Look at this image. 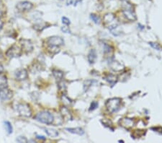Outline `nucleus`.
Returning a JSON list of instances; mask_svg holds the SVG:
<instances>
[{
  "label": "nucleus",
  "mask_w": 162,
  "mask_h": 143,
  "mask_svg": "<svg viewBox=\"0 0 162 143\" xmlns=\"http://www.w3.org/2000/svg\"><path fill=\"white\" fill-rule=\"evenodd\" d=\"M104 25L109 29L111 33L114 36H119L120 34V31H119V24L115 20V18L113 15L107 14L104 18Z\"/></svg>",
  "instance_id": "1"
},
{
  "label": "nucleus",
  "mask_w": 162,
  "mask_h": 143,
  "mask_svg": "<svg viewBox=\"0 0 162 143\" xmlns=\"http://www.w3.org/2000/svg\"><path fill=\"white\" fill-rule=\"evenodd\" d=\"M46 44L48 46V49L51 50V52H53V54H56L54 50L59 52V47L64 44V40L62 38L59 37V36H53V37L48 38V40H46Z\"/></svg>",
  "instance_id": "2"
},
{
  "label": "nucleus",
  "mask_w": 162,
  "mask_h": 143,
  "mask_svg": "<svg viewBox=\"0 0 162 143\" xmlns=\"http://www.w3.org/2000/svg\"><path fill=\"white\" fill-rule=\"evenodd\" d=\"M121 103H122V100L119 98H113L110 99L106 101L105 106L108 111L111 114L118 112L120 110Z\"/></svg>",
  "instance_id": "3"
},
{
  "label": "nucleus",
  "mask_w": 162,
  "mask_h": 143,
  "mask_svg": "<svg viewBox=\"0 0 162 143\" xmlns=\"http://www.w3.org/2000/svg\"><path fill=\"white\" fill-rule=\"evenodd\" d=\"M35 119L40 122L46 124H51L54 120L53 114L47 111H43L38 113L35 115Z\"/></svg>",
  "instance_id": "4"
},
{
  "label": "nucleus",
  "mask_w": 162,
  "mask_h": 143,
  "mask_svg": "<svg viewBox=\"0 0 162 143\" xmlns=\"http://www.w3.org/2000/svg\"><path fill=\"white\" fill-rule=\"evenodd\" d=\"M123 12L125 18L130 21H135L136 20V16L135 11L133 10V7L131 4L128 2H123Z\"/></svg>",
  "instance_id": "5"
},
{
  "label": "nucleus",
  "mask_w": 162,
  "mask_h": 143,
  "mask_svg": "<svg viewBox=\"0 0 162 143\" xmlns=\"http://www.w3.org/2000/svg\"><path fill=\"white\" fill-rule=\"evenodd\" d=\"M17 111H18L19 115L22 117L29 118L32 116L33 111L29 104L26 103H20L17 106Z\"/></svg>",
  "instance_id": "6"
},
{
  "label": "nucleus",
  "mask_w": 162,
  "mask_h": 143,
  "mask_svg": "<svg viewBox=\"0 0 162 143\" xmlns=\"http://www.w3.org/2000/svg\"><path fill=\"white\" fill-rule=\"evenodd\" d=\"M22 50L21 48V47L16 44H14L7 51L6 56L10 59L18 58V57H20L22 55Z\"/></svg>",
  "instance_id": "7"
},
{
  "label": "nucleus",
  "mask_w": 162,
  "mask_h": 143,
  "mask_svg": "<svg viewBox=\"0 0 162 143\" xmlns=\"http://www.w3.org/2000/svg\"><path fill=\"white\" fill-rule=\"evenodd\" d=\"M20 44L22 52H25L26 54H28V53L33 52V45L30 40L22 38V39L20 40Z\"/></svg>",
  "instance_id": "8"
},
{
  "label": "nucleus",
  "mask_w": 162,
  "mask_h": 143,
  "mask_svg": "<svg viewBox=\"0 0 162 143\" xmlns=\"http://www.w3.org/2000/svg\"><path fill=\"white\" fill-rule=\"evenodd\" d=\"M33 7V5L28 1L20 2L17 4L16 8L20 12H26L30 11Z\"/></svg>",
  "instance_id": "9"
},
{
  "label": "nucleus",
  "mask_w": 162,
  "mask_h": 143,
  "mask_svg": "<svg viewBox=\"0 0 162 143\" xmlns=\"http://www.w3.org/2000/svg\"><path fill=\"white\" fill-rule=\"evenodd\" d=\"M13 96V93L8 87L0 89V99L2 101H8Z\"/></svg>",
  "instance_id": "10"
},
{
  "label": "nucleus",
  "mask_w": 162,
  "mask_h": 143,
  "mask_svg": "<svg viewBox=\"0 0 162 143\" xmlns=\"http://www.w3.org/2000/svg\"><path fill=\"white\" fill-rule=\"evenodd\" d=\"M14 77L15 79L18 81H22L25 80L28 78V73L27 71L25 69H19L17 70L14 73Z\"/></svg>",
  "instance_id": "11"
},
{
  "label": "nucleus",
  "mask_w": 162,
  "mask_h": 143,
  "mask_svg": "<svg viewBox=\"0 0 162 143\" xmlns=\"http://www.w3.org/2000/svg\"><path fill=\"white\" fill-rule=\"evenodd\" d=\"M120 123L122 127L126 128V129L131 128L132 127H133L136 124L133 119H123L122 120L120 121Z\"/></svg>",
  "instance_id": "12"
},
{
  "label": "nucleus",
  "mask_w": 162,
  "mask_h": 143,
  "mask_svg": "<svg viewBox=\"0 0 162 143\" xmlns=\"http://www.w3.org/2000/svg\"><path fill=\"white\" fill-rule=\"evenodd\" d=\"M104 80L107 81V82H109L110 84L112 85V86H113L114 85H115V83L118 82V78H117V76L114 75V74H107V75L104 76Z\"/></svg>",
  "instance_id": "13"
},
{
  "label": "nucleus",
  "mask_w": 162,
  "mask_h": 143,
  "mask_svg": "<svg viewBox=\"0 0 162 143\" xmlns=\"http://www.w3.org/2000/svg\"><path fill=\"white\" fill-rule=\"evenodd\" d=\"M66 130H67L69 132H71L72 134H78V135H83L84 134V131L82 128L76 127V128H67Z\"/></svg>",
  "instance_id": "14"
},
{
  "label": "nucleus",
  "mask_w": 162,
  "mask_h": 143,
  "mask_svg": "<svg viewBox=\"0 0 162 143\" xmlns=\"http://www.w3.org/2000/svg\"><path fill=\"white\" fill-rule=\"evenodd\" d=\"M61 113L63 116V118L67 119V120H70L71 119V114H70L69 110L67 107H61Z\"/></svg>",
  "instance_id": "15"
},
{
  "label": "nucleus",
  "mask_w": 162,
  "mask_h": 143,
  "mask_svg": "<svg viewBox=\"0 0 162 143\" xmlns=\"http://www.w3.org/2000/svg\"><path fill=\"white\" fill-rule=\"evenodd\" d=\"M7 77L4 74H0V89L5 88V87H7Z\"/></svg>",
  "instance_id": "16"
},
{
  "label": "nucleus",
  "mask_w": 162,
  "mask_h": 143,
  "mask_svg": "<svg viewBox=\"0 0 162 143\" xmlns=\"http://www.w3.org/2000/svg\"><path fill=\"white\" fill-rule=\"evenodd\" d=\"M53 76H54V78H56L58 81H60L61 80H63V72L60 71V70L53 69Z\"/></svg>",
  "instance_id": "17"
},
{
  "label": "nucleus",
  "mask_w": 162,
  "mask_h": 143,
  "mask_svg": "<svg viewBox=\"0 0 162 143\" xmlns=\"http://www.w3.org/2000/svg\"><path fill=\"white\" fill-rule=\"evenodd\" d=\"M96 57H97V54H96L95 49H91L90 52H89L88 54V57H87V58H88L89 62L90 64H93L95 62Z\"/></svg>",
  "instance_id": "18"
},
{
  "label": "nucleus",
  "mask_w": 162,
  "mask_h": 143,
  "mask_svg": "<svg viewBox=\"0 0 162 143\" xmlns=\"http://www.w3.org/2000/svg\"><path fill=\"white\" fill-rule=\"evenodd\" d=\"M44 130L48 136L52 137H56L59 136V132H57L56 130L52 129H48V128H45Z\"/></svg>",
  "instance_id": "19"
},
{
  "label": "nucleus",
  "mask_w": 162,
  "mask_h": 143,
  "mask_svg": "<svg viewBox=\"0 0 162 143\" xmlns=\"http://www.w3.org/2000/svg\"><path fill=\"white\" fill-rule=\"evenodd\" d=\"M4 126H5L6 131H7L8 134L12 133V130H13V129H12V126L11 124H10V122H9V121H5V122H4Z\"/></svg>",
  "instance_id": "20"
},
{
  "label": "nucleus",
  "mask_w": 162,
  "mask_h": 143,
  "mask_svg": "<svg viewBox=\"0 0 162 143\" xmlns=\"http://www.w3.org/2000/svg\"><path fill=\"white\" fill-rule=\"evenodd\" d=\"M144 134H145V132H144V130H135V132H133V134L132 135L136 137H140Z\"/></svg>",
  "instance_id": "21"
},
{
  "label": "nucleus",
  "mask_w": 162,
  "mask_h": 143,
  "mask_svg": "<svg viewBox=\"0 0 162 143\" xmlns=\"http://www.w3.org/2000/svg\"><path fill=\"white\" fill-rule=\"evenodd\" d=\"M90 18L94 21V23H96V24H99L100 23V18H99V16L96 15L95 14H91L90 15Z\"/></svg>",
  "instance_id": "22"
},
{
  "label": "nucleus",
  "mask_w": 162,
  "mask_h": 143,
  "mask_svg": "<svg viewBox=\"0 0 162 143\" xmlns=\"http://www.w3.org/2000/svg\"><path fill=\"white\" fill-rule=\"evenodd\" d=\"M16 140L17 142H27V139L25 137H22V136L18 137L16 139Z\"/></svg>",
  "instance_id": "23"
},
{
  "label": "nucleus",
  "mask_w": 162,
  "mask_h": 143,
  "mask_svg": "<svg viewBox=\"0 0 162 143\" xmlns=\"http://www.w3.org/2000/svg\"><path fill=\"white\" fill-rule=\"evenodd\" d=\"M97 106H98V103H97V102H95V101L92 102V103L91 104V106H90V108H89V111H93V110L96 109V108H97Z\"/></svg>",
  "instance_id": "24"
},
{
  "label": "nucleus",
  "mask_w": 162,
  "mask_h": 143,
  "mask_svg": "<svg viewBox=\"0 0 162 143\" xmlns=\"http://www.w3.org/2000/svg\"><path fill=\"white\" fill-rule=\"evenodd\" d=\"M62 23H63V24H65L67 25H70V23H71L69 19H68L67 18H66V17H63L62 18Z\"/></svg>",
  "instance_id": "25"
},
{
  "label": "nucleus",
  "mask_w": 162,
  "mask_h": 143,
  "mask_svg": "<svg viewBox=\"0 0 162 143\" xmlns=\"http://www.w3.org/2000/svg\"><path fill=\"white\" fill-rule=\"evenodd\" d=\"M61 31H63L66 33H71V31H70L69 28L68 27H67V26H64V27H61Z\"/></svg>",
  "instance_id": "26"
},
{
  "label": "nucleus",
  "mask_w": 162,
  "mask_h": 143,
  "mask_svg": "<svg viewBox=\"0 0 162 143\" xmlns=\"http://www.w3.org/2000/svg\"><path fill=\"white\" fill-rule=\"evenodd\" d=\"M149 44H150L152 47H153L154 48H156L158 50L160 49V47L158 46L157 44H154V43H149Z\"/></svg>",
  "instance_id": "27"
},
{
  "label": "nucleus",
  "mask_w": 162,
  "mask_h": 143,
  "mask_svg": "<svg viewBox=\"0 0 162 143\" xmlns=\"http://www.w3.org/2000/svg\"><path fill=\"white\" fill-rule=\"evenodd\" d=\"M37 137H37L38 139H39V140H46V137H45L43 136H40V135H36Z\"/></svg>",
  "instance_id": "28"
},
{
  "label": "nucleus",
  "mask_w": 162,
  "mask_h": 143,
  "mask_svg": "<svg viewBox=\"0 0 162 143\" xmlns=\"http://www.w3.org/2000/svg\"><path fill=\"white\" fill-rule=\"evenodd\" d=\"M74 0H67V5H71L72 3H73Z\"/></svg>",
  "instance_id": "29"
},
{
  "label": "nucleus",
  "mask_w": 162,
  "mask_h": 143,
  "mask_svg": "<svg viewBox=\"0 0 162 143\" xmlns=\"http://www.w3.org/2000/svg\"><path fill=\"white\" fill-rule=\"evenodd\" d=\"M4 71V67H3V66L1 65V64H0V74H2V72Z\"/></svg>",
  "instance_id": "30"
},
{
  "label": "nucleus",
  "mask_w": 162,
  "mask_h": 143,
  "mask_svg": "<svg viewBox=\"0 0 162 143\" xmlns=\"http://www.w3.org/2000/svg\"><path fill=\"white\" fill-rule=\"evenodd\" d=\"M3 25H4V23L1 20H0V31H1V30L2 29Z\"/></svg>",
  "instance_id": "31"
}]
</instances>
